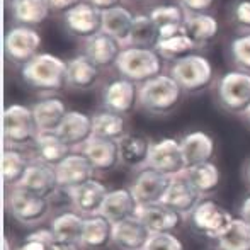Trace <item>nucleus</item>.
Wrapping results in <instances>:
<instances>
[{
  "label": "nucleus",
  "instance_id": "f257e3e1",
  "mask_svg": "<svg viewBox=\"0 0 250 250\" xmlns=\"http://www.w3.org/2000/svg\"><path fill=\"white\" fill-rule=\"evenodd\" d=\"M21 77L34 90L58 92L66 85V62L53 53L41 51L21 66Z\"/></svg>",
  "mask_w": 250,
  "mask_h": 250
},
{
  "label": "nucleus",
  "instance_id": "f03ea898",
  "mask_svg": "<svg viewBox=\"0 0 250 250\" xmlns=\"http://www.w3.org/2000/svg\"><path fill=\"white\" fill-rule=\"evenodd\" d=\"M184 90L170 73H164L138 85V107L153 116H165L179 105Z\"/></svg>",
  "mask_w": 250,
  "mask_h": 250
},
{
  "label": "nucleus",
  "instance_id": "7ed1b4c3",
  "mask_svg": "<svg viewBox=\"0 0 250 250\" xmlns=\"http://www.w3.org/2000/svg\"><path fill=\"white\" fill-rule=\"evenodd\" d=\"M114 68L121 77L142 85L146 80L160 75L164 70V58L158 55L155 48L129 44L119 53Z\"/></svg>",
  "mask_w": 250,
  "mask_h": 250
},
{
  "label": "nucleus",
  "instance_id": "20e7f679",
  "mask_svg": "<svg viewBox=\"0 0 250 250\" xmlns=\"http://www.w3.org/2000/svg\"><path fill=\"white\" fill-rule=\"evenodd\" d=\"M168 73L181 85L186 94H198L213 85L214 66L203 53H191L181 60H175L168 66Z\"/></svg>",
  "mask_w": 250,
  "mask_h": 250
},
{
  "label": "nucleus",
  "instance_id": "39448f33",
  "mask_svg": "<svg viewBox=\"0 0 250 250\" xmlns=\"http://www.w3.org/2000/svg\"><path fill=\"white\" fill-rule=\"evenodd\" d=\"M216 102L225 112L244 116L250 107V73L228 70L214 82Z\"/></svg>",
  "mask_w": 250,
  "mask_h": 250
},
{
  "label": "nucleus",
  "instance_id": "423d86ee",
  "mask_svg": "<svg viewBox=\"0 0 250 250\" xmlns=\"http://www.w3.org/2000/svg\"><path fill=\"white\" fill-rule=\"evenodd\" d=\"M5 204L9 213L16 218L19 223L26 227H34L46 220L51 211V201L43 196H38L31 191L14 186L9 188Z\"/></svg>",
  "mask_w": 250,
  "mask_h": 250
},
{
  "label": "nucleus",
  "instance_id": "0eeeda50",
  "mask_svg": "<svg viewBox=\"0 0 250 250\" xmlns=\"http://www.w3.org/2000/svg\"><path fill=\"white\" fill-rule=\"evenodd\" d=\"M3 142L5 146H26L34 143L38 126L31 107L24 104H10L3 109L2 118Z\"/></svg>",
  "mask_w": 250,
  "mask_h": 250
},
{
  "label": "nucleus",
  "instance_id": "6e6552de",
  "mask_svg": "<svg viewBox=\"0 0 250 250\" xmlns=\"http://www.w3.org/2000/svg\"><path fill=\"white\" fill-rule=\"evenodd\" d=\"M188 218L192 230L216 242L228 230L235 216L230 211L225 209L221 204H218L216 201L201 199Z\"/></svg>",
  "mask_w": 250,
  "mask_h": 250
},
{
  "label": "nucleus",
  "instance_id": "1a4fd4ad",
  "mask_svg": "<svg viewBox=\"0 0 250 250\" xmlns=\"http://www.w3.org/2000/svg\"><path fill=\"white\" fill-rule=\"evenodd\" d=\"M43 38L36 31V27L14 26L7 31L3 38V51L10 63L14 65H26L27 62L40 55Z\"/></svg>",
  "mask_w": 250,
  "mask_h": 250
},
{
  "label": "nucleus",
  "instance_id": "9d476101",
  "mask_svg": "<svg viewBox=\"0 0 250 250\" xmlns=\"http://www.w3.org/2000/svg\"><path fill=\"white\" fill-rule=\"evenodd\" d=\"M146 167L162 172L168 177L184 174L188 165H186L184 153L181 148V140L165 136V138L151 142Z\"/></svg>",
  "mask_w": 250,
  "mask_h": 250
},
{
  "label": "nucleus",
  "instance_id": "9b49d317",
  "mask_svg": "<svg viewBox=\"0 0 250 250\" xmlns=\"http://www.w3.org/2000/svg\"><path fill=\"white\" fill-rule=\"evenodd\" d=\"M62 24L66 34L75 40L87 41L102 29V10L92 7L85 0L62 14Z\"/></svg>",
  "mask_w": 250,
  "mask_h": 250
},
{
  "label": "nucleus",
  "instance_id": "f8f14e48",
  "mask_svg": "<svg viewBox=\"0 0 250 250\" xmlns=\"http://www.w3.org/2000/svg\"><path fill=\"white\" fill-rule=\"evenodd\" d=\"M170 181L172 177L145 165V167L135 170L131 184H129V191H131L133 198L136 199L140 206L162 203V198H164L167 188L170 186Z\"/></svg>",
  "mask_w": 250,
  "mask_h": 250
},
{
  "label": "nucleus",
  "instance_id": "ddd939ff",
  "mask_svg": "<svg viewBox=\"0 0 250 250\" xmlns=\"http://www.w3.org/2000/svg\"><path fill=\"white\" fill-rule=\"evenodd\" d=\"M101 101L107 111L123 116L129 114L138 105V83L121 75L116 77L102 87Z\"/></svg>",
  "mask_w": 250,
  "mask_h": 250
},
{
  "label": "nucleus",
  "instance_id": "4468645a",
  "mask_svg": "<svg viewBox=\"0 0 250 250\" xmlns=\"http://www.w3.org/2000/svg\"><path fill=\"white\" fill-rule=\"evenodd\" d=\"M17 186L48 199L53 198L60 191L55 167L38 160V158H33L29 162V165L26 168V174L22 175V179H21V182Z\"/></svg>",
  "mask_w": 250,
  "mask_h": 250
},
{
  "label": "nucleus",
  "instance_id": "2eb2a0df",
  "mask_svg": "<svg viewBox=\"0 0 250 250\" xmlns=\"http://www.w3.org/2000/svg\"><path fill=\"white\" fill-rule=\"evenodd\" d=\"M155 50L164 60L175 62L194 53L198 48L188 36L184 24H179V26H167L158 29V41L155 44Z\"/></svg>",
  "mask_w": 250,
  "mask_h": 250
},
{
  "label": "nucleus",
  "instance_id": "dca6fc26",
  "mask_svg": "<svg viewBox=\"0 0 250 250\" xmlns=\"http://www.w3.org/2000/svg\"><path fill=\"white\" fill-rule=\"evenodd\" d=\"M56 179H58L60 189H73L83 182L94 179V165L89 162V158L80 150H73L65 160H62L55 167Z\"/></svg>",
  "mask_w": 250,
  "mask_h": 250
},
{
  "label": "nucleus",
  "instance_id": "f3484780",
  "mask_svg": "<svg viewBox=\"0 0 250 250\" xmlns=\"http://www.w3.org/2000/svg\"><path fill=\"white\" fill-rule=\"evenodd\" d=\"M56 135L66 143L72 150H80L90 136L94 135L92 131V116L83 111L77 109H68L65 119L56 129Z\"/></svg>",
  "mask_w": 250,
  "mask_h": 250
},
{
  "label": "nucleus",
  "instance_id": "a211bd4d",
  "mask_svg": "<svg viewBox=\"0 0 250 250\" xmlns=\"http://www.w3.org/2000/svg\"><path fill=\"white\" fill-rule=\"evenodd\" d=\"M107 192L109 189L105 188V184H102L97 179H90L77 188L68 189L66 194H68V201L72 203L73 209L79 211L83 216H90V214H97L101 211Z\"/></svg>",
  "mask_w": 250,
  "mask_h": 250
},
{
  "label": "nucleus",
  "instance_id": "6ab92c4d",
  "mask_svg": "<svg viewBox=\"0 0 250 250\" xmlns=\"http://www.w3.org/2000/svg\"><path fill=\"white\" fill-rule=\"evenodd\" d=\"M136 14L126 5H116L102 10V33L116 40L123 48L129 46Z\"/></svg>",
  "mask_w": 250,
  "mask_h": 250
},
{
  "label": "nucleus",
  "instance_id": "aec40b11",
  "mask_svg": "<svg viewBox=\"0 0 250 250\" xmlns=\"http://www.w3.org/2000/svg\"><path fill=\"white\" fill-rule=\"evenodd\" d=\"M201 199H203V196L192 188L188 177L184 174H181L172 177L170 186L167 188L164 198H162V203L170 208V209L181 213L182 216H189V213L198 206Z\"/></svg>",
  "mask_w": 250,
  "mask_h": 250
},
{
  "label": "nucleus",
  "instance_id": "412c9836",
  "mask_svg": "<svg viewBox=\"0 0 250 250\" xmlns=\"http://www.w3.org/2000/svg\"><path fill=\"white\" fill-rule=\"evenodd\" d=\"M150 235V230L138 216L112 225V244L119 250H143Z\"/></svg>",
  "mask_w": 250,
  "mask_h": 250
},
{
  "label": "nucleus",
  "instance_id": "4be33fe9",
  "mask_svg": "<svg viewBox=\"0 0 250 250\" xmlns=\"http://www.w3.org/2000/svg\"><path fill=\"white\" fill-rule=\"evenodd\" d=\"M101 68L83 53L66 60V87L73 90H90L99 83Z\"/></svg>",
  "mask_w": 250,
  "mask_h": 250
},
{
  "label": "nucleus",
  "instance_id": "5701e85b",
  "mask_svg": "<svg viewBox=\"0 0 250 250\" xmlns=\"http://www.w3.org/2000/svg\"><path fill=\"white\" fill-rule=\"evenodd\" d=\"M138 208L140 204L133 198L129 188H118V189H111L107 192L99 214H102L105 220H109L114 225L119 223V221L128 220V218L136 216Z\"/></svg>",
  "mask_w": 250,
  "mask_h": 250
},
{
  "label": "nucleus",
  "instance_id": "b1692460",
  "mask_svg": "<svg viewBox=\"0 0 250 250\" xmlns=\"http://www.w3.org/2000/svg\"><path fill=\"white\" fill-rule=\"evenodd\" d=\"M136 216L145 223L150 233H164V231H174L182 223V214L170 209L164 203L143 204L138 208Z\"/></svg>",
  "mask_w": 250,
  "mask_h": 250
},
{
  "label": "nucleus",
  "instance_id": "393cba45",
  "mask_svg": "<svg viewBox=\"0 0 250 250\" xmlns=\"http://www.w3.org/2000/svg\"><path fill=\"white\" fill-rule=\"evenodd\" d=\"M123 46L116 40H112L111 36L101 33H97L96 36L89 38L87 41H83V55L97 65L101 70L109 68V66L116 65L119 53H121Z\"/></svg>",
  "mask_w": 250,
  "mask_h": 250
},
{
  "label": "nucleus",
  "instance_id": "a878e982",
  "mask_svg": "<svg viewBox=\"0 0 250 250\" xmlns=\"http://www.w3.org/2000/svg\"><path fill=\"white\" fill-rule=\"evenodd\" d=\"M184 27L188 36L192 40L196 48L211 44L220 34V21L216 16L206 14H186Z\"/></svg>",
  "mask_w": 250,
  "mask_h": 250
},
{
  "label": "nucleus",
  "instance_id": "bb28decb",
  "mask_svg": "<svg viewBox=\"0 0 250 250\" xmlns=\"http://www.w3.org/2000/svg\"><path fill=\"white\" fill-rule=\"evenodd\" d=\"M151 142L146 136L138 135V133H126L118 142L119 150V164L131 167L133 170L145 167L148 160Z\"/></svg>",
  "mask_w": 250,
  "mask_h": 250
},
{
  "label": "nucleus",
  "instance_id": "cd10ccee",
  "mask_svg": "<svg viewBox=\"0 0 250 250\" xmlns=\"http://www.w3.org/2000/svg\"><path fill=\"white\" fill-rule=\"evenodd\" d=\"M181 148L184 153L186 165L191 167L211 160L214 155V140L203 129H194L181 138Z\"/></svg>",
  "mask_w": 250,
  "mask_h": 250
},
{
  "label": "nucleus",
  "instance_id": "c85d7f7f",
  "mask_svg": "<svg viewBox=\"0 0 250 250\" xmlns=\"http://www.w3.org/2000/svg\"><path fill=\"white\" fill-rule=\"evenodd\" d=\"M80 151L89 158L96 170H109L119 164L118 142H112V140L92 135Z\"/></svg>",
  "mask_w": 250,
  "mask_h": 250
},
{
  "label": "nucleus",
  "instance_id": "c756f323",
  "mask_svg": "<svg viewBox=\"0 0 250 250\" xmlns=\"http://www.w3.org/2000/svg\"><path fill=\"white\" fill-rule=\"evenodd\" d=\"M34 116V121L38 126V133L40 131H56L58 126L62 125V121L65 119L66 112V104L60 97H44L34 102V105L31 107Z\"/></svg>",
  "mask_w": 250,
  "mask_h": 250
},
{
  "label": "nucleus",
  "instance_id": "7c9ffc66",
  "mask_svg": "<svg viewBox=\"0 0 250 250\" xmlns=\"http://www.w3.org/2000/svg\"><path fill=\"white\" fill-rule=\"evenodd\" d=\"M34 153H36L38 160L44 162V164L56 167L62 160H65L72 148L56 135V131H40L34 138Z\"/></svg>",
  "mask_w": 250,
  "mask_h": 250
},
{
  "label": "nucleus",
  "instance_id": "2f4dec72",
  "mask_svg": "<svg viewBox=\"0 0 250 250\" xmlns=\"http://www.w3.org/2000/svg\"><path fill=\"white\" fill-rule=\"evenodd\" d=\"M9 10L17 26L27 27L41 26L51 12L48 0H12Z\"/></svg>",
  "mask_w": 250,
  "mask_h": 250
},
{
  "label": "nucleus",
  "instance_id": "473e14b6",
  "mask_svg": "<svg viewBox=\"0 0 250 250\" xmlns=\"http://www.w3.org/2000/svg\"><path fill=\"white\" fill-rule=\"evenodd\" d=\"M112 244V223L102 214H90L83 220L80 245L87 250H101Z\"/></svg>",
  "mask_w": 250,
  "mask_h": 250
},
{
  "label": "nucleus",
  "instance_id": "72a5a7b5",
  "mask_svg": "<svg viewBox=\"0 0 250 250\" xmlns=\"http://www.w3.org/2000/svg\"><path fill=\"white\" fill-rule=\"evenodd\" d=\"M92 131L94 136H101V138H107L112 140V142H119L128 133L126 118L123 114H118V112L101 109V111L92 114Z\"/></svg>",
  "mask_w": 250,
  "mask_h": 250
},
{
  "label": "nucleus",
  "instance_id": "f704fd0d",
  "mask_svg": "<svg viewBox=\"0 0 250 250\" xmlns=\"http://www.w3.org/2000/svg\"><path fill=\"white\" fill-rule=\"evenodd\" d=\"M83 220L85 216L79 211H62L51 220V231L55 235V240L77 242L80 244L83 231Z\"/></svg>",
  "mask_w": 250,
  "mask_h": 250
},
{
  "label": "nucleus",
  "instance_id": "c9c22d12",
  "mask_svg": "<svg viewBox=\"0 0 250 250\" xmlns=\"http://www.w3.org/2000/svg\"><path fill=\"white\" fill-rule=\"evenodd\" d=\"M184 175L201 196H208L220 186V168L213 162H203L186 168Z\"/></svg>",
  "mask_w": 250,
  "mask_h": 250
},
{
  "label": "nucleus",
  "instance_id": "e433bc0d",
  "mask_svg": "<svg viewBox=\"0 0 250 250\" xmlns=\"http://www.w3.org/2000/svg\"><path fill=\"white\" fill-rule=\"evenodd\" d=\"M33 158H27L22 150L16 146H5L2 151V179L7 188H14L21 182L26 168Z\"/></svg>",
  "mask_w": 250,
  "mask_h": 250
},
{
  "label": "nucleus",
  "instance_id": "4c0bfd02",
  "mask_svg": "<svg viewBox=\"0 0 250 250\" xmlns=\"http://www.w3.org/2000/svg\"><path fill=\"white\" fill-rule=\"evenodd\" d=\"M218 250H250V223L235 216L228 230L216 240Z\"/></svg>",
  "mask_w": 250,
  "mask_h": 250
},
{
  "label": "nucleus",
  "instance_id": "58836bf2",
  "mask_svg": "<svg viewBox=\"0 0 250 250\" xmlns=\"http://www.w3.org/2000/svg\"><path fill=\"white\" fill-rule=\"evenodd\" d=\"M157 41H158V27L155 26V22L151 21L148 12L136 14L129 44H133V46H143V48H155Z\"/></svg>",
  "mask_w": 250,
  "mask_h": 250
},
{
  "label": "nucleus",
  "instance_id": "ea45409f",
  "mask_svg": "<svg viewBox=\"0 0 250 250\" xmlns=\"http://www.w3.org/2000/svg\"><path fill=\"white\" fill-rule=\"evenodd\" d=\"M228 56L235 70L250 73V33H240L228 43Z\"/></svg>",
  "mask_w": 250,
  "mask_h": 250
},
{
  "label": "nucleus",
  "instance_id": "a19ab883",
  "mask_svg": "<svg viewBox=\"0 0 250 250\" xmlns=\"http://www.w3.org/2000/svg\"><path fill=\"white\" fill-rule=\"evenodd\" d=\"M148 16L158 29L167 26H179L186 21V12L179 3H158L148 10Z\"/></svg>",
  "mask_w": 250,
  "mask_h": 250
},
{
  "label": "nucleus",
  "instance_id": "79ce46f5",
  "mask_svg": "<svg viewBox=\"0 0 250 250\" xmlns=\"http://www.w3.org/2000/svg\"><path fill=\"white\" fill-rule=\"evenodd\" d=\"M228 16L238 34L250 33V0H235Z\"/></svg>",
  "mask_w": 250,
  "mask_h": 250
},
{
  "label": "nucleus",
  "instance_id": "37998d69",
  "mask_svg": "<svg viewBox=\"0 0 250 250\" xmlns=\"http://www.w3.org/2000/svg\"><path fill=\"white\" fill-rule=\"evenodd\" d=\"M143 250H184V244L172 231H164L151 233Z\"/></svg>",
  "mask_w": 250,
  "mask_h": 250
},
{
  "label": "nucleus",
  "instance_id": "c03bdc74",
  "mask_svg": "<svg viewBox=\"0 0 250 250\" xmlns=\"http://www.w3.org/2000/svg\"><path fill=\"white\" fill-rule=\"evenodd\" d=\"M216 0H177L175 3L181 5L186 14H206L214 7Z\"/></svg>",
  "mask_w": 250,
  "mask_h": 250
},
{
  "label": "nucleus",
  "instance_id": "a18cd8bd",
  "mask_svg": "<svg viewBox=\"0 0 250 250\" xmlns=\"http://www.w3.org/2000/svg\"><path fill=\"white\" fill-rule=\"evenodd\" d=\"M80 2H83V0H48L51 12L56 14H65L66 10H70L72 7H75Z\"/></svg>",
  "mask_w": 250,
  "mask_h": 250
},
{
  "label": "nucleus",
  "instance_id": "49530a36",
  "mask_svg": "<svg viewBox=\"0 0 250 250\" xmlns=\"http://www.w3.org/2000/svg\"><path fill=\"white\" fill-rule=\"evenodd\" d=\"M51 244H46V242L36 240V238H29L26 237V240L19 245L16 250H50Z\"/></svg>",
  "mask_w": 250,
  "mask_h": 250
},
{
  "label": "nucleus",
  "instance_id": "de8ad7c7",
  "mask_svg": "<svg viewBox=\"0 0 250 250\" xmlns=\"http://www.w3.org/2000/svg\"><path fill=\"white\" fill-rule=\"evenodd\" d=\"M50 250H83V247L77 242H65V240H55L50 245Z\"/></svg>",
  "mask_w": 250,
  "mask_h": 250
},
{
  "label": "nucleus",
  "instance_id": "09e8293b",
  "mask_svg": "<svg viewBox=\"0 0 250 250\" xmlns=\"http://www.w3.org/2000/svg\"><path fill=\"white\" fill-rule=\"evenodd\" d=\"M87 3H90L92 7L99 10H107V9H112L116 5H121L123 0H85Z\"/></svg>",
  "mask_w": 250,
  "mask_h": 250
},
{
  "label": "nucleus",
  "instance_id": "8fccbe9b",
  "mask_svg": "<svg viewBox=\"0 0 250 250\" xmlns=\"http://www.w3.org/2000/svg\"><path fill=\"white\" fill-rule=\"evenodd\" d=\"M238 216L244 218L245 221L250 223V194L247 198H244V201L240 203V206H238Z\"/></svg>",
  "mask_w": 250,
  "mask_h": 250
},
{
  "label": "nucleus",
  "instance_id": "3c124183",
  "mask_svg": "<svg viewBox=\"0 0 250 250\" xmlns=\"http://www.w3.org/2000/svg\"><path fill=\"white\" fill-rule=\"evenodd\" d=\"M244 177H245V181H247V184L250 186V160L245 164V167H244Z\"/></svg>",
  "mask_w": 250,
  "mask_h": 250
},
{
  "label": "nucleus",
  "instance_id": "603ef678",
  "mask_svg": "<svg viewBox=\"0 0 250 250\" xmlns=\"http://www.w3.org/2000/svg\"><path fill=\"white\" fill-rule=\"evenodd\" d=\"M244 119H245V121H247V125L250 126V107L247 109V111H245V114H244Z\"/></svg>",
  "mask_w": 250,
  "mask_h": 250
},
{
  "label": "nucleus",
  "instance_id": "864d4df0",
  "mask_svg": "<svg viewBox=\"0 0 250 250\" xmlns=\"http://www.w3.org/2000/svg\"><path fill=\"white\" fill-rule=\"evenodd\" d=\"M9 2H12V0H9Z\"/></svg>",
  "mask_w": 250,
  "mask_h": 250
},
{
  "label": "nucleus",
  "instance_id": "5fc2aeb1",
  "mask_svg": "<svg viewBox=\"0 0 250 250\" xmlns=\"http://www.w3.org/2000/svg\"><path fill=\"white\" fill-rule=\"evenodd\" d=\"M216 250H218V249H216Z\"/></svg>",
  "mask_w": 250,
  "mask_h": 250
}]
</instances>
